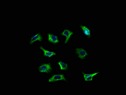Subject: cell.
Returning <instances> with one entry per match:
<instances>
[{"label":"cell","instance_id":"6da1fadb","mask_svg":"<svg viewBox=\"0 0 126 95\" xmlns=\"http://www.w3.org/2000/svg\"><path fill=\"white\" fill-rule=\"evenodd\" d=\"M36 70L40 75H45L48 77L55 72L56 69L52 62L46 61L39 63L36 66Z\"/></svg>","mask_w":126,"mask_h":95},{"label":"cell","instance_id":"7a4b0ae2","mask_svg":"<svg viewBox=\"0 0 126 95\" xmlns=\"http://www.w3.org/2000/svg\"><path fill=\"white\" fill-rule=\"evenodd\" d=\"M48 84H57L58 83H65L67 84H70L71 80L68 78L65 73L55 72L48 76L47 79Z\"/></svg>","mask_w":126,"mask_h":95},{"label":"cell","instance_id":"3957f363","mask_svg":"<svg viewBox=\"0 0 126 95\" xmlns=\"http://www.w3.org/2000/svg\"><path fill=\"white\" fill-rule=\"evenodd\" d=\"M58 34L63 39V45L68 46L73 37L76 35V33L75 31L70 28H64L59 32Z\"/></svg>","mask_w":126,"mask_h":95},{"label":"cell","instance_id":"277c9868","mask_svg":"<svg viewBox=\"0 0 126 95\" xmlns=\"http://www.w3.org/2000/svg\"><path fill=\"white\" fill-rule=\"evenodd\" d=\"M45 37L41 30L38 29L34 32L28 41V45L30 47H33L37 43L44 44Z\"/></svg>","mask_w":126,"mask_h":95},{"label":"cell","instance_id":"5b68a950","mask_svg":"<svg viewBox=\"0 0 126 95\" xmlns=\"http://www.w3.org/2000/svg\"><path fill=\"white\" fill-rule=\"evenodd\" d=\"M77 25L78 28L80 32V35L83 36L86 40L89 41L94 38L95 33L88 25L79 22Z\"/></svg>","mask_w":126,"mask_h":95},{"label":"cell","instance_id":"8992f818","mask_svg":"<svg viewBox=\"0 0 126 95\" xmlns=\"http://www.w3.org/2000/svg\"><path fill=\"white\" fill-rule=\"evenodd\" d=\"M73 50L74 55L79 61H86L90 57L89 51L85 47L75 46Z\"/></svg>","mask_w":126,"mask_h":95},{"label":"cell","instance_id":"52a82bcc","mask_svg":"<svg viewBox=\"0 0 126 95\" xmlns=\"http://www.w3.org/2000/svg\"><path fill=\"white\" fill-rule=\"evenodd\" d=\"M79 72L81 75V79L83 80L84 83L94 82V78L99 77L102 73V72L100 70L88 72L85 70H82L79 71Z\"/></svg>","mask_w":126,"mask_h":95},{"label":"cell","instance_id":"ba28073f","mask_svg":"<svg viewBox=\"0 0 126 95\" xmlns=\"http://www.w3.org/2000/svg\"><path fill=\"white\" fill-rule=\"evenodd\" d=\"M45 37L46 43L53 47H57L61 44V37L57 33L47 31L45 33Z\"/></svg>","mask_w":126,"mask_h":95},{"label":"cell","instance_id":"9c48e42d","mask_svg":"<svg viewBox=\"0 0 126 95\" xmlns=\"http://www.w3.org/2000/svg\"><path fill=\"white\" fill-rule=\"evenodd\" d=\"M37 49L42 52V57L44 58L55 59L59 56V53L55 50L47 48L44 44H40L37 47Z\"/></svg>","mask_w":126,"mask_h":95},{"label":"cell","instance_id":"30bf717a","mask_svg":"<svg viewBox=\"0 0 126 95\" xmlns=\"http://www.w3.org/2000/svg\"><path fill=\"white\" fill-rule=\"evenodd\" d=\"M56 64L58 67V70L61 72H68L71 70L70 63L63 58L57 60L56 62Z\"/></svg>","mask_w":126,"mask_h":95}]
</instances>
